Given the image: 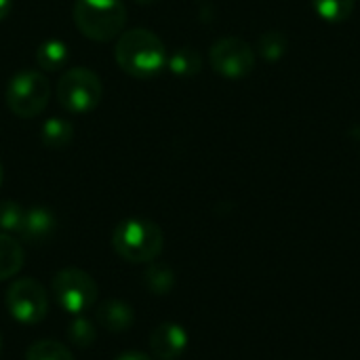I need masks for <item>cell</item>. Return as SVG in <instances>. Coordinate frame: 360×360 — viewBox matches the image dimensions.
<instances>
[{"mask_svg": "<svg viewBox=\"0 0 360 360\" xmlns=\"http://www.w3.org/2000/svg\"><path fill=\"white\" fill-rule=\"evenodd\" d=\"M51 97V84L46 76L38 70H21L17 72L4 91V101L8 110L19 118L38 116Z\"/></svg>", "mask_w": 360, "mask_h": 360, "instance_id": "277c9868", "label": "cell"}, {"mask_svg": "<svg viewBox=\"0 0 360 360\" xmlns=\"http://www.w3.org/2000/svg\"><path fill=\"white\" fill-rule=\"evenodd\" d=\"M188 348V333L177 323H162L150 333V350L154 359L177 360Z\"/></svg>", "mask_w": 360, "mask_h": 360, "instance_id": "9c48e42d", "label": "cell"}, {"mask_svg": "<svg viewBox=\"0 0 360 360\" xmlns=\"http://www.w3.org/2000/svg\"><path fill=\"white\" fill-rule=\"evenodd\" d=\"M209 61L219 76L236 80L249 76L255 70L257 57H255V49L247 40L238 36H226L211 46Z\"/></svg>", "mask_w": 360, "mask_h": 360, "instance_id": "ba28073f", "label": "cell"}, {"mask_svg": "<svg viewBox=\"0 0 360 360\" xmlns=\"http://www.w3.org/2000/svg\"><path fill=\"white\" fill-rule=\"evenodd\" d=\"M95 321L105 331H110V333H124V331H129L133 327L135 312H133V308L127 302L116 300V297H110V300H103L97 306Z\"/></svg>", "mask_w": 360, "mask_h": 360, "instance_id": "8fae6325", "label": "cell"}, {"mask_svg": "<svg viewBox=\"0 0 360 360\" xmlns=\"http://www.w3.org/2000/svg\"><path fill=\"white\" fill-rule=\"evenodd\" d=\"M70 59V46L59 38H49L36 49V65L44 72L61 70Z\"/></svg>", "mask_w": 360, "mask_h": 360, "instance_id": "7c38bea8", "label": "cell"}, {"mask_svg": "<svg viewBox=\"0 0 360 360\" xmlns=\"http://www.w3.org/2000/svg\"><path fill=\"white\" fill-rule=\"evenodd\" d=\"M23 249L6 232H0V281L15 276L23 268Z\"/></svg>", "mask_w": 360, "mask_h": 360, "instance_id": "4fadbf2b", "label": "cell"}, {"mask_svg": "<svg viewBox=\"0 0 360 360\" xmlns=\"http://www.w3.org/2000/svg\"><path fill=\"white\" fill-rule=\"evenodd\" d=\"M289 49V40L281 30H268L259 36L257 40V53L266 59V61H278L285 57Z\"/></svg>", "mask_w": 360, "mask_h": 360, "instance_id": "ac0fdd59", "label": "cell"}, {"mask_svg": "<svg viewBox=\"0 0 360 360\" xmlns=\"http://www.w3.org/2000/svg\"><path fill=\"white\" fill-rule=\"evenodd\" d=\"M25 209L15 200H0V232L6 234H19L21 221H23Z\"/></svg>", "mask_w": 360, "mask_h": 360, "instance_id": "44dd1931", "label": "cell"}, {"mask_svg": "<svg viewBox=\"0 0 360 360\" xmlns=\"http://www.w3.org/2000/svg\"><path fill=\"white\" fill-rule=\"evenodd\" d=\"M74 23L82 36L95 42H110L124 32L127 8L122 0H76Z\"/></svg>", "mask_w": 360, "mask_h": 360, "instance_id": "3957f363", "label": "cell"}, {"mask_svg": "<svg viewBox=\"0 0 360 360\" xmlns=\"http://www.w3.org/2000/svg\"><path fill=\"white\" fill-rule=\"evenodd\" d=\"M6 310L21 325H38L46 319L49 295L34 278H19L6 291Z\"/></svg>", "mask_w": 360, "mask_h": 360, "instance_id": "52a82bcc", "label": "cell"}, {"mask_svg": "<svg viewBox=\"0 0 360 360\" xmlns=\"http://www.w3.org/2000/svg\"><path fill=\"white\" fill-rule=\"evenodd\" d=\"M11 8H13V0H0V21L8 17Z\"/></svg>", "mask_w": 360, "mask_h": 360, "instance_id": "603a6c76", "label": "cell"}, {"mask_svg": "<svg viewBox=\"0 0 360 360\" xmlns=\"http://www.w3.org/2000/svg\"><path fill=\"white\" fill-rule=\"evenodd\" d=\"M103 86L99 76L89 68H72L57 82V99L72 114H84L99 105Z\"/></svg>", "mask_w": 360, "mask_h": 360, "instance_id": "5b68a950", "label": "cell"}, {"mask_svg": "<svg viewBox=\"0 0 360 360\" xmlns=\"http://www.w3.org/2000/svg\"><path fill=\"white\" fill-rule=\"evenodd\" d=\"M74 137V127L70 120L61 118V116H53L49 120H44L42 129H40V141L44 143V148L51 150H61L65 148Z\"/></svg>", "mask_w": 360, "mask_h": 360, "instance_id": "5bb4252c", "label": "cell"}, {"mask_svg": "<svg viewBox=\"0 0 360 360\" xmlns=\"http://www.w3.org/2000/svg\"><path fill=\"white\" fill-rule=\"evenodd\" d=\"M51 293L57 306L68 314H82L97 302V283L93 276L78 268L59 270L51 281Z\"/></svg>", "mask_w": 360, "mask_h": 360, "instance_id": "8992f818", "label": "cell"}, {"mask_svg": "<svg viewBox=\"0 0 360 360\" xmlns=\"http://www.w3.org/2000/svg\"><path fill=\"white\" fill-rule=\"evenodd\" d=\"M114 360H152L148 354H143V352H122V354H118Z\"/></svg>", "mask_w": 360, "mask_h": 360, "instance_id": "7402d4cb", "label": "cell"}, {"mask_svg": "<svg viewBox=\"0 0 360 360\" xmlns=\"http://www.w3.org/2000/svg\"><path fill=\"white\" fill-rule=\"evenodd\" d=\"M57 230V219L51 209L46 207H32L25 209L19 234L25 243L30 245H44L46 240L53 238Z\"/></svg>", "mask_w": 360, "mask_h": 360, "instance_id": "30bf717a", "label": "cell"}, {"mask_svg": "<svg viewBox=\"0 0 360 360\" xmlns=\"http://www.w3.org/2000/svg\"><path fill=\"white\" fill-rule=\"evenodd\" d=\"M112 247L129 264H150L165 247V234L158 224L141 217L120 221L112 234Z\"/></svg>", "mask_w": 360, "mask_h": 360, "instance_id": "7a4b0ae2", "label": "cell"}, {"mask_svg": "<svg viewBox=\"0 0 360 360\" xmlns=\"http://www.w3.org/2000/svg\"><path fill=\"white\" fill-rule=\"evenodd\" d=\"M25 360H74V356H72L70 348L63 346L61 342L38 340L27 348Z\"/></svg>", "mask_w": 360, "mask_h": 360, "instance_id": "d6986e66", "label": "cell"}, {"mask_svg": "<svg viewBox=\"0 0 360 360\" xmlns=\"http://www.w3.org/2000/svg\"><path fill=\"white\" fill-rule=\"evenodd\" d=\"M0 352H2V335H0Z\"/></svg>", "mask_w": 360, "mask_h": 360, "instance_id": "484cf974", "label": "cell"}, {"mask_svg": "<svg viewBox=\"0 0 360 360\" xmlns=\"http://www.w3.org/2000/svg\"><path fill=\"white\" fill-rule=\"evenodd\" d=\"M68 340L76 348H91L95 344V340H97V329L89 319H82L78 314L68 327Z\"/></svg>", "mask_w": 360, "mask_h": 360, "instance_id": "ffe728a7", "label": "cell"}, {"mask_svg": "<svg viewBox=\"0 0 360 360\" xmlns=\"http://www.w3.org/2000/svg\"><path fill=\"white\" fill-rule=\"evenodd\" d=\"M116 63L122 72L135 78H152L162 68H167V49L165 42L146 27L127 30L116 38L114 49Z\"/></svg>", "mask_w": 360, "mask_h": 360, "instance_id": "6da1fadb", "label": "cell"}, {"mask_svg": "<svg viewBox=\"0 0 360 360\" xmlns=\"http://www.w3.org/2000/svg\"><path fill=\"white\" fill-rule=\"evenodd\" d=\"M135 2H139V4H152V2H156V0H135Z\"/></svg>", "mask_w": 360, "mask_h": 360, "instance_id": "d4e9b609", "label": "cell"}, {"mask_svg": "<svg viewBox=\"0 0 360 360\" xmlns=\"http://www.w3.org/2000/svg\"><path fill=\"white\" fill-rule=\"evenodd\" d=\"M143 281H146V287L150 293L162 297V295H169L175 287V272L167 266V264H158L156 259L150 262L146 274H143Z\"/></svg>", "mask_w": 360, "mask_h": 360, "instance_id": "2e32d148", "label": "cell"}, {"mask_svg": "<svg viewBox=\"0 0 360 360\" xmlns=\"http://www.w3.org/2000/svg\"><path fill=\"white\" fill-rule=\"evenodd\" d=\"M167 68L171 74L175 76H181V78H188V76H194L200 72L202 68V57L198 55L196 49L192 46H181V49H175L169 57H167Z\"/></svg>", "mask_w": 360, "mask_h": 360, "instance_id": "9a60e30c", "label": "cell"}, {"mask_svg": "<svg viewBox=\"0 0 360 360\" xmlns=\"http://www.w3.org/2000/svg\"><path fill=\"white\" fill-rule=\"evenodd\" d=\"M2 181H4V169H2V162H0V188H2Z\"/></svg>", "mask_w": 360, "mask_h": 360, "instance_id": "cb8c5ba5", "label": "cell"}, {"mask_svg": "<svg viewBox=\"0 0 360 360\" xmlns=\"http://www.w3.org/2000/svg\"><path fill=\"white\" fill-rule=\"evenodd\" d=\"M356 0H312L314 13L329 23H340L346 21L352 11H354Z\"/></svg>", "mask_w": 360, "mask_h": 360, "instance_id": "e0dca14e", "label": "cell"}]
</instances>
